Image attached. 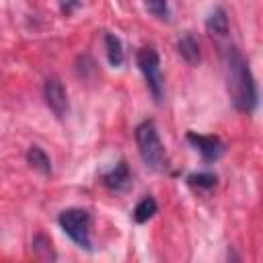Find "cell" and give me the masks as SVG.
Returning <instances> with one entry per match:
<instances>
[{
	"instance_id": "cell-1",
	"label": "cell",
	"mask_w": 263,
	"mask_h": 263,
	"mask_svg": "<svg viewBox=\"0 0 263 263\" xmlns=\"http://www.w3.org/2000/svg\"><path fill=\"white\" fill-rule=\"evenodd\" d=\"M222 62H224L226 88L232 105L242 113H253L257 107V84L251 74L249 62L240 55V51L234 45L224 47Z\"/></svg>"
},
{
	"instance_id": "cell-2",
	"label": "cell",
	"mask_w": 263,
	"mask_h": 263,
	"mask_svg": "<svg viewBox=\"0 0 263 263\" xmlns=\"http://www.w3.org/2000/svg\"><path fill=\"white\" fill-rule=\"evenodd\" d=\"M136 144H138V152L144 160L146 166H150L152 171H160L164 166V148L158 136V129L154 125V121H142L136 132Z\"/></svg>"
},
{
	"instance_id": "cell-3",
	"label": "cell",
	"mask_w": 263,
	"mask_h": 263,
	"mask_svg": "<svg viewBox=\"0 0 263 263\" xmlns=\"http://www.w3.org/2000/svg\"><path fill=\"white\" fill-rule=\"evenodd\" d=\"M58 224L60 228L66 232V236L78 245L84 251L92 249V240H90V214L82 208H68L64 212H60L58 216Z\"/></svg>"
},
{
	"instance_id": "cell-4",
	"label": "cell",
	"mask_w": 263,
	"mask_h": 263,
	"mask_svg": "<svg viewBox=\"0 0 263 263\" xmlns=\"http://www.w3.org/2000/svg\"><path fill=\"white\" fill-rule=\"evenodd\" d=\"M136 64L140 72L144 74V80L148 84V90L152 92L154 101H162V74H160V58L158 51L152 45H144L136 53Z\"/></svg>"
},
{
	"instance_id": "cell-5",
	"label": "cell",
	"mask_w": 263,
	"mask_h": 263,
	"mask_svg": "<svg viewBox=\"0 0 263 263\" xmlns=\"http://www.w3.org/2000/svg\"><path fill=\"white\" fill-rule=\"evenodd\" d=\"M43 99L55 117H64L68 111V95L58 76H49L43 84Z\"/></svg>"
},
{
	"instance_id": "cell-6",
	"label": "cell",
	"mask_w": 263,
	"mask_h": 263,
	"mask_svg": "<svg viewBox=\"0 0 263 263\" xmlns=\"http://www.w3.org/2000/svg\"><path fill=\"white\" fill-rule=\"evenodd\" d=\"M187 142L197 148V152L201 154V160L203 162H214L224 152V144L220 142L218 136H203V134L187 132Z\"/></svg>"
},
{
	"instance_id": "cell-7",
	"label": "cell",
	"mask_w": 263,
	"mask_h": 263,
	"mask_svg": "<svg viewBox=\"0 0 263 263\" xmlns=\"http://www.w3.org/2000/svg\"><path fill=\"white\" fill-rule=\"evenodd\" d=\"M132 183V173L125 160H119L111 171L103 175V185L111 191H125Z\"/></svg>"
},
{
	"instance_id": "cell-8",
	"label": "cell",
	"mask_w": 263,
	"mask_h": 263,
	"mask_svg": "<svg viewBox=\"0 0 263 263\" xmlns=\"http://www.w3.org/2000/svg\"><path fill=\"white\" fill-rule=\"evenodd\" d=\"M205 29L214 37H226L228 35V16H226V10L222 6H218L210 12V16L205 18Z\"/></svg>"
},
{
	"instance_id": "cell-9",
	"label": "cell",
	"mask_w": 263,
	"mask_h": 263,
	"mask_svg": "<svg viewBox=\"0 0 263 263\" xmlns=\"http://www.w3.org/2000/svg\"><path fill=\"white\" fill-rule=\"evenodd\" d=\"M177 51L187 64H197L199 62V45L191 33H185L177 41Z\"/></svg>"
},
{
	"instance_id": "cell-10",
	"label": "cell",
	"mask_w": 263,
	"mask_h": 263,
	"mask_svg": "<svg viewBox=\"0 0 263 263\" xmlns=\"http://www.w3.org/2000/svg\"><path fill=\"white\" fill-rule=\"evenodd\" d=\"M105 51H107V60L113 68H119L125 60V53H123V45H121V39L113 33H105Z\"/></svg>"
},
{
	"instance_id": "cell-11",
	"label": "cell",
	"mask_w": 263,
	"mask_h": 263,
	"mask_svg": "<svg viewBox=\"0 0 263 263\" xmlns=\"http://www.w3.org/2000/svg\"><path fill=\"white\" fill-rule=\"evenodd\" d=\"M27 162H29L35 171H39V173H43V175H49V173H51V160H49V156L45 154V150L39 148V146H31V148L27 150Z\"/></svg>"
},
{
	"instance_id": "cell-12",
	"label": "cell",
	"mask_w": 263,
	"mask_h": 263,
	"mask_svg": "<svg viewBox=\"0 0 263 263\" xmlns=\"http://www.w3.org/2000/svg\"><path fill=\"white\" fill-rule=\"evenodd\" d=\"M156 210H158L156 199H154L152 195H144V197L136 203V208H134V220H136L138 224H144V222H148V220L156 214Z\"/></svg>"
},
{
	"instance_id": "cell-13",
	"label": "cell",
	"mask_w": 263,
	"mask_h": 263,
	"mask_svg": "<svg viewBox=\"0 0 263 263\" xmlns=\"http://www.w3.org/2000/svg\"><path fill=\"white\" fill-rule=\"evenodd\" d=\"M187 183L193 187V189H199V191H210L212 187H216L218 183V177L210 171H203V173H193L187 177Z\"/></svg>"
},
{
	"instance_id": "cell-14",
	"label": "cell",
	"mask_w": 263,
	"mask_h": 263,
	"mask_svg": "<svg viewBox=\"0 0 263 263\" xmlns=\"http://www.w3.org/2000/svg\"><path fill=\"white\" fill-rule=\"evenodd\" d=\"M146 10L156 16L158 21H168L171 18V10H168V0H144Z\"/></svg>"
},
{
	"instance_id": "cell-15",
	"label": "cell",
	"mask_w": 263,
	"mask_h": 263,
	"mask_svg": "<svg viewBox=\"0 0 263 263\" xmlns=\"http://www.w3.org/2000/svg\"><path fill=\"white\" fill-rule=\"evenodd\" d=\"M33 251L39 255V257H43V259H53V253H51V240H49V236H45V234H37L35 238H33Z\"/></svg>"
},
{
	"instance_id": "cell-16",
	"label": "cell",
	"mask_w": 263,
	"mask_h": 263,
	"mask_svg": "<svg viewBox=\"0 0 263 263\" xmlns=\"http://www.w3.org/2000/svg\"><path fill=\"white\" fill-rule=\"evenodd\" d=\"M78 6H80V0H60V8H62V12H64L66 16L72 14Z\"/></svg>"
}]
</instances>
